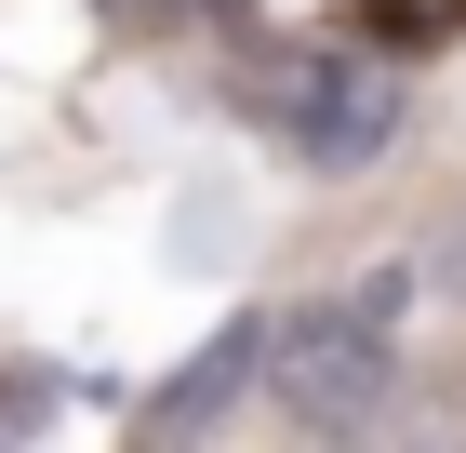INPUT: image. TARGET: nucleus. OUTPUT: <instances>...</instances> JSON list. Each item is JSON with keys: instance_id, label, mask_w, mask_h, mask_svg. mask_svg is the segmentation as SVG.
Here are the masks:
<instances>
[{"instance_id": "obj_1", "label": "nucleus", "mask_w": 466, "mask_h": 453, "mask_svg": "<svg viewBox=\"0 0 466 453\" xmlns=\"http://www.w3.org/2000/svg\"><path fill=\"white\" fill-rule=\"evenodd\" d=\"M387 307H400V280H373V293H347V307L267 320V400H280L307 440H360V427L387 414V386H400Z\"/></svg>"}, {"instance_id": "obj_2", "label": "nucleus", "mask_w": 466, "mask_h": 453, "mask_svg": "<svg viewBox=\"0 0 466 453\" xmlns=\"http://www.w3.org/2000/svg\"><path fill=\"white\" fill-rule=\"evenodd\" d=\"M240 107L293 147V160H320V174H360V160L400 134V80L373 67V54H320V40L253 54V67H240Z\"/></svg>"}, {"instance_id": "obj_3", "label": "nucleus", "mask_w": 466, "mask_h": 453, "mask_svg": "<svg viewBox=\"0 0 466 453\" xmlns=\"http://www.w3.org/2000/svg\"><path fill=\"white\" fill-rule=\"evenodd\" d=\"M253 374H267V320H227L214 347L187 360V374L160 386V400H147V453H174V440H200V427H214V414H227V400H240Z\"/></svg>"}, {"instance_id": "obj_4", "label": "nucleus", "mask_w": 466, "mask_h": 453, "mask_svg": "<svg viewBox=\"0 0 466 453\" xmlns=\"http://www.w3.org/2000/svg\"><path fill=\"white\" fill-rule=\"evenodd\" d=\"M373 27H387V40H453L466 0H373Z\"/></svg>"}, {"instance_id": "obj_5", "label": "nucleus", "mask_w": 466, "mask_h": 453, "mask_svg": "<svg viewBox=\"0 0 466 453\" xmlns=\"http://www.w3.org/2000/svg\"><path fill=\"white\" fill-rule=\"evenodd\" d=\"M427 280H440V293H453V307H466V201L440 213V241H427Z\"/></svg>"}, {"instance_id": "obj_6", "label": "nucleus", "mask_w": 466, "mask_h": 453, "mask_svg": "<svg viewBox=\"0 0 466 453\" xmlns=\"http://www.w3.org/2000/svg\"><path fill=\"white\" fill-rule=\"evenodd\" d=\"M400 453H466V427H427V440H400Z\"/></svg>"}]
</instances>
